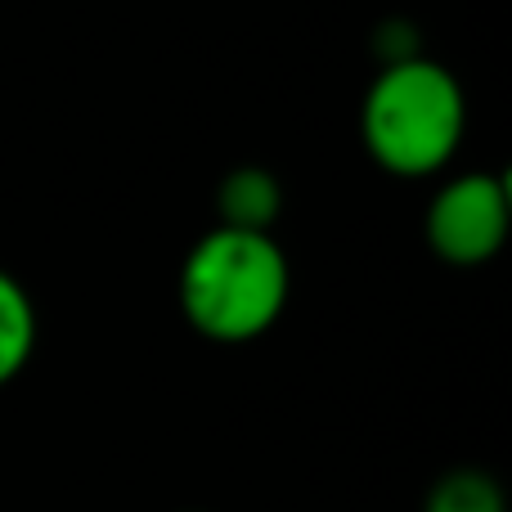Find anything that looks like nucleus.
Listing matches in <instances>:
<instances>
[{"label": "nucleus", "instance_id": "5", "mask_svg": "<svg viewBox=\"0 0 512 512\" xmlns=\"http://www.w3.org/2000/svg\"><path fill=\"white\" fill-rule=\"evenodd\" d=\"M36 342H41V315L32 292L0 265V387H9L32 364Z\"/></svg>", "mask_w": 512, "mask_h": 512}, {"label": "nucleus", "instance_id": "3", "mask_svg": "<svg viewBox=\"0 0 512 512\" xmlns=\"http://www.w3.org/2000/svg\"><path fill=\"white\" fill-rule=\"evenodd\" d=\"M512 198L499 171H463L432 194L423 212V239L436 261L454 270L490 265L508 243Z\"/></svg>", "mask_w": 512, "mask_h": 512}, {"label": "nucleus", "instance_id": "4", "mask_svg": "<svg viewBox=\"0 0 512 512\" xmlns=\"http://www.w3.org/2000/svg\"><path fill=\"white\" fill-rule=\"evenodd\" d=\"M212 207L216 225L274 234V221L283 216V185L270 167H234L216 180Z\"/></svg>", "mask_w": 512, "mask_h": 512}, {"label": "nucleus", "instance_id": "1", "mask_svg": "<svg viewBox=\"0 0 512 512\" xmlns=\"http://www.w3.org/2000/svg\"><path fill=\"white\" fill-rule=\"evenodd\" d=\"M189 328L216 346H248L283 319L292 265L274 234L212 225L185 252L176 283Z\"/></svg>", "mask_w": 512, "mask_h": 512}, {"label": "nucleus", "instance_id": "6", "mask_svg": "<svg viewBox=\"0 0 512 512\" xmlns=\"http://www.w3.org/2000/svg\"><path fill=\"white\" fill-rule=\"evenodd\" d=\"M423 512H508V499L495 472L468 463V468H450L432 481Z\"/></svg>", "mask_w": 512, "mask_h": 512}, {"label": "nucleus", "instance_id": "2", "mask_svg": "<svg viewBox=\"0 0 512 512\" xmlns=\"http://www.w3.org/2000/svg\"><path fill=\"white\" fill-rule=\"evenodd\" d=\"M468 135V95L445 63L427 54L382 63L360 104L364 153L396 180L445 171Z\"/></svg>", "mask_w": 512, "mask_h": 512}, {"label": "nucleus", "instance_id": "7", "mask_svg": "<svg viewBox=\"0 0 512 512\" xmlns=\"http://www.w3.org/2000/svg\"><path fill=\"white\" fill-rule=\"evenodd\" d=\"M180 512H203V508H180Z\"/></svg>", "mask_w": 512, "mask_h": 512}]
</instances>
